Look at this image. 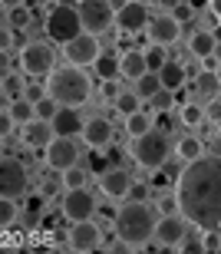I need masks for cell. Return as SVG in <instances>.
Listing matches in <instances>:
<instances>
[{
  "label": "cell",
  "mask_w": 221,
  "mask_h": 254,
  "mask_svg": "<svg viewBox=\"0 0 221 254\" xmlns=\"http://www.w3.org/2000/svg\"><path fill=\"white\" fill-rule=\"evenodd\" d=\"M59 3H69V7H76V3H79V0H59Z\"/></svg>",
  "instance_id": "91938a15"
},
{
  "label": "cell",
  "mask_w": 221,
  "mask_h": 254,
  "mask_svg": "<svg viewBox=\"0 0 221 254\" xmlns=\"http://www.w3.org/2000/svg\"><path fill=\"white\" fill-rule=\"evenodd\" d=\"M149 195H152V185H149V182H132V185H129V201H149Z\"/></svg>",
  "instance_id": "f35d334b"
},
{
  "label": "cell",
  "mask_w": 221,
  "mask_h": 254,
  "mask_svg": "<svg viewBox=\"0 0 221 254\" xmlns=\"http://www.w3.org/2000/svg\"><path fill=\"white\" fill-rule=\"evenodd\" d=\"M129 185H132V175L125 169H106L99 175V191L109 198V201H122L129 195Z\"/></svg>",
  "instance_id": "e0dca14e"
},
{
  "label": "cell",
  "mask_w": 221,
  "mask_h": 254,
  "mask_svg": "<svg viewBox=\"0 0 221 254\" xmlns=\"http://www.w3.org/2000/svg\"><path fill=\"white\" fill-rule=\"evenodd\" d=\"M47 86V96L50 99H56L59 106H83L93 96V79L86 76V69H79V66H56L53 73L43 79Z\"/></svg>",
  "instance_id": "7a4b0ae2"
},
{
  "label": "cell",
  "mask_w": 221,
  "mask_h": 254,
  "mask_svg": "<svg viewBox=\"0 0 221 254\" xmlns=\"http://www.w3.org/2000/svg\"><path fill=\"white\" fill-rule=\"evenodd\" d=\"M192 3V10H202V7H208V0H188Z\"/></svg>",
  "instance_id": "f5cc1de1"
},
{
  "label": "cell",
  "mask_w": 221,
  "mask_h": 254,
  "mask_svg": "<svg viewBox=\"0 0 221 254\" xmlns=\"http://www.w3.org/2000/svg\"><path fill=\"white\" fill-rule=\"evenodd\" d=\"M215 33L212 30H192V37H188V53H192L195 60H205V57H212V50H215Z\"/></svg>",
  "instance_id": "603a6c76"
},
{
  "label": "cell",
  "mask_w": 221,
  "mask_h": 254,
  "mask_svg": "<svg viewBox=\"0 0 221 254\" xmlns=\"http://www.w3.org/2000/svg\"><path fill=\"white\" fill-rule=\"evenodd\" d=\"M53 123H47V119H33V123L23 126V132H20V142L27 145V149H47L50 142H53Z\"/></svg>",
  "instance_id": "ac0fdd59"
},
{
  "label": "cell",
  "mask_w": 221,
  "mask_h": 254,
  "mask_svg": "<svg viewBox=\"0 0 221 254\" xmlns=\"http://www.w3.org/2000/svg\"><path fill=\"white\" fill-rule=\"evenodd\" d=\"M202 66H205V69H218V60H215V57H205Z\"/></svg>",
  "instance_id": "681fc988"
},
{
  "label": "cell",
  "mask_w": 221,
  "mask_h": 254,
  "mask_svg": "<svg viewBox=\"0 0 221 254\" xmlns=\"http://www.w3.org/2000/svg\"><path fill=\"white\" fill-rule=\"evenodd\" d=\"M43 30H47V37L53 43H69V40H76L83 33V20H79V10L69 7V3H56V7L47 13L43 20Z\"/></svg>",
  "instance_id": "5b68a950"
},
{
  "label": "cell",
  "mask_w": 221,
  "mask_h": 254,
  "mask_svg": "<svg viewBox=\"0 0 221 254\" xmlns=\"http://www.w3.org/2000/svg\"><path fill=\"white\" fill-rule=\"evenodd\" d=\"M7 113H10V119H13L17 126H27V123H33V119H37V106L30 103L27 96H17V99H10Z\"/></svg>",
  "instance_id": "484cf974"
},
{
  "label": "cell",
  "mask_w": 221,
  "mask_h": 254,
  "mask_svg": "<svg viewBox=\"0 0 221 254\" xmlns=\"http://www.w3.org/2000/svg\"><path fill=\"white\" fill-rule=\"evenodd\" d=\"M129 155H132L135 165L155 172V169H162L165 162H168V155H172V139H168V132H162V129H149V132H142V135L132 139Z\"/></svg>",
  "instance_id": "277c9868"
},
{
  "label": "cell",
  "mask_w": 221,
  "mask_h": 254,
  "mask_svg": "<svg viewBox=\"0 0 221 254\" xmlns=\"http://www.w3.org/2000/svg\"><path fill=\"white\" fill-rule=\"evenodd\" d=\"M76 10H79V20H83V30L93 33V37L109 33L115 23V13L109 7V0H79Z\"/></svg>",
  "instance_id": "52a82bcc"
},
{
  "label": "cell",
  "mask_w": 221,
  "mask_h": 254,
  "mask_svg": "<svg viewBox=\"0 0 221 254\" xmlns=\"http://www.w3.org/2000/svg\"><path fill=\"white\" fill-rule=\"evenodd\" d=\"M212 33H215V40H218V43H221V27H218V30H212Z\"/></svg>",
  "instance_id": "680465c9"
},
{
  "label": "cell",
  "mask_w": 221,
  "mask_h": 254,
  "mask_svg": "<svg viewBox=\"0 0 221 254\" xmlns=\"http://www.w3.org/2000/svg\"><path fill=\"white\" fill-rule=\"evenodd\" d=\"M159 211H162V215L178 211V198H175V191H172V195H162V198H159Z\"/></svg>",
  "instance_id": "7bdbcfd3"
},
{
  "label": "cell",
  "mask_w": 221,
  "mask_h": 254,
  "mask_svg": "<svg viewBox=\"0 0 221 254\" xmlns=\"http://www.w3.org/2000/svg\"><path fill=\"white\" fill-rule=\"evenodd\" d=\"M132 3H142V7H149V3H155V0H132Z\"/></svg>",
  "instance_id": "6f0895ef"
},
{
  "label": "cell",
  "mask_w": 221,
  "mask_h": 254,
  "mask_svg": "<svg viewBox=\"0 0 221 254\" xmlns=\"http://www.w3.org/2000/svg\"><path fill=\"white\" fill-rule=\"evenodd\" d=\"M215 73H218V83H221V63H218V69H215Z\"/></svg>",
  "instance_id": "6125c7cd"
},
{
  "label": "cell",
  "mask_w": 221,
  "mask_h": 254,
  "mask_svg": "<svg viewBox=\"0 0 221 254\" xmlns=\"http://www.w3.org/2000/svg\"><path fill=\"white\" fill-rule=\"evenodd\" d=\"M43 201H47L43 195H30V201H27V221L30 225L40 221V215H43Z\"/></svg>",
  "instance_id": "ab89813d"
},
{
  "label": "cell",
  "mask_w": 221,
  "mask_h": 254,
  "mask_svg": "<svg viewBox=\"0 0 221 254\" xmlns=\"http://www.w3.org/2000/svg\"><path fill=\"white\" fill-rule=\"evenodd\" d=\"M192 17H195V10H192V3H188V0H182V3H175V7H172V20H175V23L188 27V23H192Z\"/></svg>",
  "instance_id": "74e56055"
},
{
  "label": "cell",
  "mask_w": 221,
  "mask_h": 254,
  "mask_svg": "<svg viewBox=\"0 0 221 254\" xmlns=\"http://www.w3.org/2000/svg\"><path fill=\"white\" fill-rule=\"evenodd\" d=\"M175 198L192 225L205 231H221V159L202 155V159L182 165L175 179Z\"/></svg>",
  "instance_id": "6da1fadb"
},
{
  "label": "cell",
  "mask_w": 221,
  "mask_h": 254,
  "mask_svg": "<svg viewBox=\"0 0 221 254\" xmlns=\"http://www.w3.org/2000/svg\"><path fill=\"white\" fill-rule=\"evenodd\" d=\"M149 103H152V109H155V113H168V109L175 106V93L162 86V89H159V93H155L152 99H149Z\"/></svg>",
  "instance_id": "d590c367"
},
{
  "label": "cell",
  "mask_w": 221,
  "mask_h": 254,
  "mask_svg": "<svg viewBox=\"0 0 221 254\" xmlns=\"http://www.w3.org/2000/svg\"><path fill=\"white\" fill-rule=\"evenodd\" d=\"M59 189H63V179H59V182L47 179V182H43V189H40V195H43V198H53V195H56Z\"/></svg>",
  "instance_id": "7dc6e473"
},
{
  "label": "cell",
  "mask_w": 221,
  "mask_h": 254,
  "mask_svg": "<svg viewBox=\"0 0 221 254\" xmlns=\"http://www.w3.org/2000/svg\"><path fill=\"white\" fill-rule=\"evenodd\" d=\"M0 159H3V139H0Z\"/></svg>",
  "instance_id": "be15d7a7"
},
{
  "label": "cell",
  "mask_w": 221,
  "mask_h": 254,
  "mask_svg": "<svg viewBox=\"0 0 221 254\" xmlns=\"http://www.w3.org/2000/svg\"><path fill=\"white\" fill-rule=\"evenodd\" d=\"M215 135H221V123H218V126H215Z\"/></svg>",
  "instance_id": "94428289"
},
{
  "label": "cell",
  "mask_w": 221,
  "mask_h": 254,
  "mask_svg": "<svg viewBox=\"0 0 221 254\" xmlns=\"http://www.w3.org/2000/svg\"><path fill=\"white\" fill-rule=\"evenodd\" d=\"M155 3H162V7H168V10H172L175 3H182V0H155Z\"/></svg>",
  "instance_id": "db71d44e"
},
{
  "label": "cell",
  "mask_w": 221,
  "mask_h": 254,
  "mask_svg": "<svg viewBox=\"0 0 221 254\" xmlns=\"http://www.w3.org/2000/svg\"><path fill=\"white\" fill-rule=\"evenodd\" d=\"M119 93H122V89H119V79H103V99H106V103H112Z\"/></svg>",
  "instance_id": "ee69618b"
},
{
  "label": "cell",
  "mask_w": 221,
  "mask_h": 254,
  "mask_svg": "<svg viewBox=\"0 0 221 254\" xmlns=\"http://www.w3.org/2000/svg\"><path fill=\"white\" fill-rule=\"evenodd\" d=\"M112 109L125 119V116H132V113H139V109H142V99H139L135 93H119L112 99Z\"/></svg>",
  "instance_id": "4dcf8cb0"
},
{
  "label": "cell",
  "mask_w": 221,
  "mask_h": 254,
  "mask_svg": "<svg viewBox=\"0 0 221 254\" xmlns=\"http://www.w3.org/2000/svg\"><path fill=\"white\" fill-rule=\"evenodd\" d=\"M20 69L27 76H50L56 69V50L43 40H30L20 50Z\"/></svg>",
  "instance_id": "8992f818"
},
{
  "label": "cell",
  "mask_w": 221,
  "mask_h": 254,
  "mask_svg": "<svg viewBox=\"0 0 221 254\" xmlns=\"http://www.w3.org/2000/svg\"><path fill=\"white\" fill-rule=\"evenodd\" d=\"M208 10H212L215 17H218V20H221V0H208Z\"/></svg>",
  "instance_id": "c3c4849f"
},
{
  "label": "cell",
  "mask_w": 221,
  "mask_h": 254,
  "mask_svg": "<svg viewBox=\"0 0 221 254\" xmlns=\"http://www.w3.org/2000/svg\"><path fill=\"white\" fill-rule=\"evenodd\" d=\"M33 23V13H30V7H13V10H7V27L10 30H23V27H30Z\"/></svg>",
  "instance_id": "836d02e7"
},
{
  "label": "cell",
  "mask_w": 221,
  "mask_h": 254,
  "mask_svg": "<svg viewBox=\"0 0 221 254\" xmlns=\"http://www.w3.org/2000/svg\"><path fill=\"white\" fill-rule=\"evenodd\" d=\"M0 89H3V73H0Z\"/></svg>",
  "instance_id": "e7e4bbea"
},
{
  "label": "cell",
  "mask_w": 221,
  "mask_h": 254,
  "mask_svg": "<svg viewBox=\"0 0 221 254\" xmlns=\"http://www.w3.org/2000/svg\"><path fill=\"white\" fill-rule=\"evenodd\" d=\"M93 69L99 73V79H112V76L119 73V57H112V53H99V60L93 63Z\"/></svg>",
  "instance_id": "d6a6232c"
},
{
  "label": "cell",
  "mask_w": 221,
  "mask_h": 254,
  "mask_svg": "<svg viewBox=\"0 0 221 254\" xmlns=\"http://www.w3.org/2000/svg\"><path fill=\"white\" fill-rule=\"evenodd\" d=\"M27 169H23V162L13 159V155H3L0 159V198H13L17 201L20 195H27Z\"/></svg>",
  "instance_id": "ba28073f"
},
{
  "label": "cell",
  "mask_w": 221,
  "mask_h": 254,
  "mask_svg": "<svg viewBox=\"0 0 221 254\" xmlns=\"http://www.w3.org/2000/svg\"><path fill=\"white\" fill-rule=\"evenodd\" d=\"M33 106H37V119H47V123L53 119V116H56V109H59V103H56V99H50V96L37 99Z\"/></svg>",
  "instance_id": "8d00e7d4"
},
{
  "label": "cell",
  "mask_w": 221,
  "mask_h": 254,
  "mask_svg": "<svg viewBox=\"0 0 221 254\" xmlns=\"http://www.w3.org/2000/svg\"><path fill=\"white\" fill-rule=\"evenodd\" d=\"M17 218H20V208L13 198H0V231H7V228L17 225Z\"/></svg>",
  "instance_id": "1f68e13d"
},
{
  "label": "cell",
  "mask_w": 221,
  "mask_h": 254,
  "mask_svg": "<svg viewBox=\"0 0 221 254\" xmlns=\"http://www.w3.org/2000/svg\"><path fill=\"white\" fill-rule=\"evenodd\" d=\"M0 3H3V7H7V10H13V7H20L23 0H0Z\"/></svg>",
  "instance_id": "816d5d0a"
},
{
  "label": "cell",
  "mask_w": 221,
  "mask_h": 254,
  "mask_svg": "<svg viewBox=\"0 0 221 254\" xmlns=\"http://www.w3.org/2000/svg\"><path fill=\"white\" fill-rule=\"evenodd\" d=\"M59 179H63V189H86L89 185V172L76 162V165H69L66 172H59Z\"/></svg>",
  "instance_id": "f546056e"
},
{
  "label": "cell",
  "mask_w": 221,
  "mask_h": 254,
  "mask_svg": "<svg viewBox=\"0 0 221 254\" xmlns=\"http://www.w3.org/2000/svg\"><path fill=\"white\" fill-rule=\"evenodd\" d=\"M159 79H162V86H165V89L178 93V89H182V83L188 79V69H185L182 63H175V60H165V66L159 69Z\"/></svg>",
  "instance_id": "cb8c5ba5"
},
{
  "label": "cell",
  "mask_w": 221,
  "mask_h": 254,
  "mask_svg": "<svg viewBox=\"0 0 221 254\" xmlns=\"http://www.w3.org/2000/svg\"><path fill=\"white\" fill-rule=\"evenodd\" d=\"M3 23H7V7L0 3V27H3Z\"/></svg>",
  "instance_id": "11a10c76"
},
{
  "label": "cell",
  "mask_w": 221,
  "mask_h": 254,
  "mask_svg": "<svg viewBox=\"0 0 221 254\" xmlns=\"http://www.w3.org/2000/svg\"><path fill=\"white\" fill-rule=\"evenodd\" d=\"M149 7H142V3H132V0H125L122 7L115 10V27L122 30V33H142L145 27H149Z\"/></svg>",
  "instance_id": "9a60e30c"
},
{
  "label": "cell",
  "mask_w": 221,
  "mask_h": 254,
  "mask_svg": "<svg viewBox=\"0 0 221 254\" xmlns=\"http://www.w3.org/2000/svg\"><path fill=\"white\" fill-rule=\"evenodd\" d=\"M76 159H79V149L73 142V135H53V142L43 149V162H47L50 172H66L69 165H76Z\"/></svg>",
  "instance_id": "30bf717a"
},
{
  "label": "cell",
  "mask_w": 221,
  "mask_h": 254,
  "mask_svg": "<svg viewBox=\"0 0 221 254\" xmlns=\"http://www.w3.org/2000/svg\"><path fill=\"white\" fill-rule=\"evenodd\" d=\"M96 215V198L89 189H66L63 195V218L66 221H86Z\"/></svg>",
  "instance_id": "8fae6325"
},
{
  "label": "cell",
  "mask_w": 221,
  "mask_h": 254,
  "mask_svg": "<svg viewBox=\"0 0 221 254\" xmlns=\"http://www.w3.org/2000/svg\"><path fill=\"white\" fill-rule=\"evenodd\" d=\"M175 251H182V254H202L205 251V228H198V225L188 221V228H185V235H182V241H178Z\"/></svg>",
  "instance_id": "d4e9b609"
},
{
  "label": "cell",
  "mask_w": 221,
  "mask_h": 254,
  "mask_svg": "<svg viewBox=\"0 0 221 254\" xmlns=\"http://www.w3.org/2000/svg\"><path fill=\"white\" fill-rule=\"evenodd\" d=\"M159 89H162V79H159V73H145V76H139V79H135V89H132V93L139 96L142 103H149V99H152Z\"/></svg>",
  "instance_id": "83f0119b"
},
{
  "label": "cell",
  "mask_w": 221,
  "mask_h": 254,
  "mask_svg": "<svg viewBox=\"0 0 221 254\" xmlns=\"http://www.w3.org/2000/svg\"><path fill=\"white\" fill-rule=\"evenodd\" d=\"M212 155H218V159H221V135H215V142H212Z\"/></svg>",
  "instance_id": "f907efd6"
},
{
  "label": "cell",
  "mask_w": 221,
  "mask_h": 254,
  "mask_svg": "<svg viewBox=\"0 0 221 254\" xmlns=\"http://www.w3.org/2000/svg\"><path fill=\"white\" fill-rule=\"evenodd\" d=\"M212 57H215V60H218V63H221V43H215V50H212Z\"/></svg>",
  "instance_id": "9f6ffc18"
},
{
  "label": "cell",
  "mask_w": 221,
  "mask_h": 254,
  "mask_svg": "<svg viewBox=\"0 0 221 254\" xmlns=\"http://www.w3.org/2000/svg\"><path fill=\"white\" fill-rule=\"evenodd\" d=\"M115 238L129 245L132 251L145 245V241H152V231H155V211L149 208V201H129L125 208L115 211Z\"/></svg>",
  "instance_id": "3957f363"
},
{
  "label": "cell",
  "mask_w": 221,
  "mask_h": 254,
  "mask_svg": "<svg viewBox=\"0 0 221 254\" xmlns=\"http://www.w3.org/2000/svg\"><path fill=\"white\" fill-rule=\"evenodd\" d=\"M112 135H115V129H112V123H109L106 116L86 119V123H83V132H79V139L86 142L89 149H109V145H112Z\"/></svg>",
  "instance_id": "5bb4252c"
},
{
  "label": "cell",
  "mask_w": 221,
  "mask_h": 254,
  "mask_svg": "<svg viewBox=\"0 0 221 254\" xmlns=\"http://www.w3.org/2000/svg\"><path fill=\"white\" fill-rule=\"evenodd\" d=\"M192 89L198 93V99H202V103H208V99H218V96H221L218 73H215V69H202V73L192 79Z\"/></svg>",
  "instance_id": "44dd1931"
},
{
  "label": "cell",
  "mask_w": 221,
  "mask_h": 254,
  "mask_svg": "<svg viewBox=\"0 0 221 254\" xmlns=\"http://www.w3.org/2000/svg\"><path fill=\"white\" fill-rule=\"evenodd\" d=\"M178 119H182V126L185 129H198V126L205 123V106H198V103H182L178 106Z\"/></svg>",
  "instance_id": "4316f807"
},
{
  "label": "cell",
  "mask_w": 221,
  "mask_h": 254,
  "mask_svg": "<svg viewBox=\"0 0 221 254\" xmlns=\"http://www.w3.org/2000/svg\"><path fill=\"white\" fill-rule=\"evenodd\" d=\"M99 53H103V47H99V37H93V33H79L76 40H69V43H63V57H66L69 66H79V69H89V66L99 60Z\"/></svg>",
  "instance_id": "9c48e42d"
},
{
  "label": "cell",
  "mask_w": 221,
  "mask_h": 254,
  "mask_svg": "<svg viewBox=\"0 0 221 254\" xmlns=\"http://www.w3.org/2000/svg\"><path fill=\"white\" fill-rule=\"evenodd\" d=\"M10 47H13V30L3 23V27H0V53H7Z\"/></svg>",
  "instance_id": "bcb514c9"
},
{
  "label": "cell",
  "mask_w": 221,
  "mask_h": 254,
  "mask_svg": "<svg viewBox=\"0 0 221 254\" xmlns=\"http://www.w3.org/2000/svg\"><path fill=\"white\" fill-rule=\"evenodd\" d=\"M13 126H17V123L10 119V113H7V109H0V139H7L10 132H13Z\"/></svg>",
  "instance_id": "f6af8a7d"
},
{
  "label": "cell",
  "mask_w": 221,
  "mask_h": 254,
  "mask_svg": "<svg viewBox=\"0 0 221 254\" xmlns=\"http://www.w3.org/2000/svg\"><path fill=\"white\" fill-rule=\"evenodd\" d=\"M149 129H155V119L145 109H139V113H132V116H125V132L129 135H142V132H149Z\"/></svg>",
  "instance_id": "f1b7e54d"
},
{
  "label": "cell",
  "mask_w": 221,
  "mask_h": 254,
  "mask_svg": "<svg viewBox=\"0 0 221 254\" xmlns=\"http://www.w3.org/2000/svg\"><path fill=\"white\" fill-rule=\"evenodd\" d=\"M172 152L182 159V165H188V162H195V159H202V155H205V142L188 132V135H182V139L172 145Z\"/></svg>",
  "instance_id": "7402d4cb"
},
{
  "label": "cell",
  "mask_w": 221,
  "mask_h": 254,
  "mask_svg": "<svg viewBox=\"0 0 221 254\" xmlns=\"http://www.w3.org/2000/svg\"><path fill=\"white\" fill-rule=\"evenodd\" d=\"M145 37L159 43V47H172L175 40L182 37V23H175L172 13H162V17L149 20V27H145Z\"/></svg>",
  "instance_id": "2e32d148"
},
{
  "label": "cell",
  "mask_w": 221,
  "mask_h": 254,
  "mask_svg": "<svg viewBox=\"0 0 221 254\" xmlns=\"http://www.w3.org/2000/svg\"><path fill=\"white\" fill-rule=\"evenodd\" d=\"M23 96H27L30 103H37V99H43V96H47V86H40V83H27V86H23Z\"/></svg>",
  "instance_id": "b9f144b4"
},
{
  "label": "cell",
  "mask_w": 221,
  "mask_h": 254,
  "mask_svg": "<svg viewBox=\"0 0 221 254\" xmlns=\"http://www.w3.org/2000/svg\"><path fill=\"white\" fill-rule=\"evenodd\" d=\"M50 123H53V132H56V135H79V132H83V119H79L76 106H59L56 116H53Z\"/></svg>",
  "instance_id": "d6986e66"
},
{
  "label": "cell",
  "mask_w": 221,
  "mask_h": 254,
  "mask_svg": "<svg viewBox=\"0 0 221 254\" xmlns=\"http://www.w3.org/2000/svg\"><path fill=\"white\" fill-rule=\"evenodd\" d=\"M66 241H69L73 251L89 254V251H99V245H103V231H99V225L93 221V218H86V221H73Z\"/></svg>",
  "instance_id": "7c38bea8"
},
{
  "label": "cell",
  "mask_w": 221,
  "mask_h": 254,
  "mask_svg": "<svg viewBox=\"0 0 221 254\" xmlns=\"http://www.w3.org/2000/svg\"><path fill=\"white\" fill-rule=\"evenodd\" d=\"M119 73L125 76V79H139V76H145L149 73V66H145V53L139 47H132V50H125V53H119Z\"/></svg>",
  "instance_id": "ffe728a7"
},
{
  "label": "cell",
  "mask_w": 221,
  "mask_h": 254,
  "mask_svg": "<svg viewBox=\"0 0 221 254\" xmlns=\"http://www.w3.org/2000/svg\"><path fill=\"white\" fill-rule=\"evenodd\" d=\"M205 123H212V126L221 123V96H218V99H208V103H205Z\"/></svg>",
  "instance_id": "60d3db41"
},
{
  "label": "cell",
  "mask_w": 221,
  "mask_h": 254,
  "mask_svg": "<svg viewBox=\"0 0 221 254\" xmlns=\"http://www.w3.org/2000/svg\"><path fill=\"white\" fill-rule=\"evenodd\" d=\"M145 53V66H149V73H159V69H162L165 66V47H159V43H152V47H145L142 50Z\"/></svg>",
  "instance_id": "e575fe53"
},
{
  "label": "cell",
  "mask_w": 221,
  "mask_h": 254,
  "mask_svg": "<svg viewBox=\"0 0 221 254\" xmlns=\"http://www.w3.org/2000/svg\"><path fill=\"white\" fill-rule=\"evenodd\" d=\"M185 228H188V218H185L182 211H172V215L155 218L152 238H155L162 248H178V241H182V235H185Z\"/></svg>",
  "instance_id": "4fadbf2b"
}]
</instances>
